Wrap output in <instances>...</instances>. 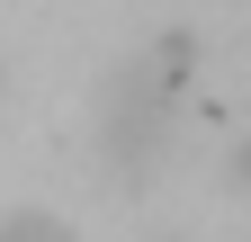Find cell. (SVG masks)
<instances>
[{"instance_id":"2","label":"cell","mask_w":251,"mask_h":242,"mask_svg":"<svg viewBox=\"0 0 251 242\" xmlns=\"http://www.w3.org/2000/svg\"><path fill=\"white\" fill-rule=\"evenodd\" d=\"M0 242H72V224L36 216V206H9V216H0Z\"/></svg>"},{"instance_id":"1","label":"cell","mask_w":251,"mask_h":242,"mask_svg":"<svg viewBox=\"0 0 251 242\" xmlns=\"http://www.w3.org/2000/svg\"><path fill=\"white\" fill-rule=\"evenodd\" d=\"M171 99H179V72L117 63V81H108V153L117 162H152L162 153V126H171Z\"/></svg>"}]
</instances>
